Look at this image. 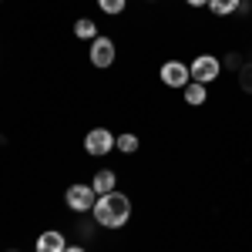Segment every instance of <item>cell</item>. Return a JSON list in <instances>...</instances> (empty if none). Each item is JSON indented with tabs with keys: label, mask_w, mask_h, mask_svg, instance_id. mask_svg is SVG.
I'll list each match as a JSON object with an SVG mask.
<instances>
[{
	"label": "cell",
	"mask_w": 252,
	"mask_h": 252,
	"mask_svg": "<svg viewBox=\"0 0 252 252\" xmlns=\"http://www.w3.org/2000/svg\"><path fill=\"white\" fill-rule=\"evenodd\" d=\"M97 225L104 229H121L128 219H131V198L121 192H111V195H97L94 209H91Z\"/></svg>",
	"instance_id": "1"
},
{
	"label": "cell",
	"mask_w": 252,
	"mask_h": 252,
	"mask_svg": "<svg viewBox=\"0 0 252 252\" xmlns=\"http://www.w3.org/2000/svg\"><path fill=\"white\" fill-rule=\"evenodd\" d=\"M111 148H115V135H111L108 128H91V131L84 135V152L91 158L111 155Z\"/></svg>",
	"instance_id": "2"
},
{
	"label": "cell",
	"mask_w": 252,
	"mask_h": 252,
	"mask_svg": "<svg viewBox=\"0 0 252 252\" xmlns=\"http://www.w3.org/2000/svg\"><path fill=\"white\" fill-rule=\"evenodd\" d=\"M64 202H67V209H71V212L84 215V212H91V209H94L97 195H94L91 185H71V189L64 192Z\"/></svg>",
	"instance_id": "3"
},
{
	"label": "cell",
	"mask_w": 252,
	"mask_h": 252,
	"mask_svg": "<svg viewBox=\"0 0 252 252\" xmlns=\"http://www.w3.org/2000/svg\"><path fill=\"white\" fill-rule=\"evenodd\" d=\"M219 71H222V61L212 58V54H202V58H195L192 64H189V74H192V81H198V84H212V81L219 78Z\"/></svg>",
	"instance_id": "4"
},
{
	"label": "cell",
	"mask_w": 252,
	"mask_h": 252,
	"mask_svg": "<svg viewBox=\"0 0 252 252\" xmlns=\"http://www.w3.org/2000/svg\"><path fill=\"white\" fill-rule=\"evenodd\" d=\"M115 54H118V47H115V40H111V37H101V34H97V37L91 40L88 58H91L94 67H101V71H104V67H111V64H115Z\"/></svg>",
	"instance_id": "5"
},
{
	"label": "cell",
	"mask_w": 252,
	"mask_h": 252,
	"mask_svg": "<svg viewBox=\"0 0 252 252\" xmlns=\"http://www.w3.org/2000/svg\"><path fill=\"white\" fill-rule=\"evenodd\" d=\"M158 78L161 84H168V88H185L192 74H189V64H182V61H165L161 64V71H158Z\"/></svg>",
	"instance_id": "6"
},
{
	"label": "cell",
	"mask_w": 252,
	"mask_h": 252,
	"mask_svg": "<svg viewBox=\"0 0 252 252\" xmlns=\"http://www.w3.org/2000/svg\"><path fill=\"white\" fill-rule=\"evenodd\" d=\"M67 242H64V232L58 229H47V232L37 235V252H64Z\"/></svg>",
	"instance_id": "7"
},
{
	"label": "cell",
	"mask_w": 252,
	"mask_h": 252,
	"mask_svg": "<svg viewBox=\"0 0 252 252\" xmlns=\"http://www.w3.org/2000/svg\"><path fill=\"white\" fill-rule=\"evenodd\" d=\"M91 189H94V195H111V192H118V175L111 172V168H101V172L91 178Z\"/></svg>",
	"instance_id": "8"
},
{
	"label": "cell",
	"mask_w": 252,
	"mask_h": 252,
	"mask_svg": "<svg viewBox=\"0 0 252 252\" xmlns=\"http://www.w3.org/2000/svg\"><path fill=\"white\" fill-rule=\"evenodd\" d=\"M182 94H185V104L198 108V104H205V84H198V81H189V84L182 88Z\"/></svg>",
	"instance_id": "9"
},
{
	"label": "cell",
	"mask_w": 252,
	"mask_h": 252,
	"mask_svg": "<svg viewBox=\"0 0 252 252\" xmlns=\"http://www.w3.org/2000/svg\"><path fill=\"white\" fill-rule=\"evenodd\" d=\"M239 3L242 0H209V10H212L215 17H229V14L239 10Z\"/></svg>",
	"instance_id": "10"
},
{
	"label": "cell",
	"mask_w": 252,
	"mask_h": 252,
	"mask_svg": "<svg viewBox=\"0 0 252 252\" xmlns=\"http://www.w3.org/2000/svg\"><path fill=\"white\" fill-rule=\"evenodd\" d=\"M74 37H81V40H94V37H97L94 20H91V17H81L78 24H74Z\"/></svg>",
	"instance_id": "11"
},
{
	"label": "cell",
	"mask_w": 252,
	"mask_h": 252,
	"mask_svg": "<svg viewBox=\"0 0 252 252\" xmlns=\"http://www.w3.org/2000/svg\"><path fill=\"white\" fill-rule=\"evenodd\" d=\"M115 145H118V152H125V155H135L138 152V138L135 135H118Z\"/></svg>",
	"instance_id": "12"
},
{
	"label": "cell",
	"mask_w": 252,
	"mask_h": 252,
	"mask_svg": "<svg viewBox=\"0 0 252 252\" xmlns=\"http://www.w3.org/2000/svg\"><path fill=\"white\" fill-rule=\"evenodd\" d=\"M97 7L104 10V14H111V17H118L125 7H128V0H97Z\"/></svg>",
	"instance_id": "13"
},
{
	"label": "cell",
	"mask_w": 252,
	"mask_h": 252,
	"mask_svg": "<svg viewBox=\"0 0 252 252\" xmlns=\"http://www.w3.org/2000/svg\"><path fill=\"white\" fill-rule=\"evenodd\" d=\"M239 88H242L246 94H252V61H246L242 71H239Z\"/></svg>",
	"instance_id": "14"
},
{
	"label": "cell",
	"mask_w": 252,
	"mask_h": 252,
	"mask_svg": "<svg viewBox=\"0 0 252 252\" xmlns=\"http://www.w3.org/2000/svg\"><path fill=\"white\" fill-rule=\"evenodd\" d=\"M242 64H246V61L239 58V54H225V67H229V71H235V74H239V71H242Z\"/></svg>",
	"instance_id": "15"
},
{
	"label": "cell",
	"mask_w": 252,
	"mask_h": 252,
	"mask_svg": "<svg viewBox=\"0 0 252 252\" xmlns=\"http://www.w3.org/2000/svg\"><path fill=\"white\" fill-rule=\"evenodd\" d=\"M189 7H209V0H185Z\"/></svg>",
	"instance_id": "16"
},
{
	"label": "cell",
	"mask_w": 252,
	"mask_h": 252,
	"mask_svg": "<svg viewBox=\"0 0 252 252\" xmlns=\"http://www.w3.org/2000/svg\"><path fill=\"white\" fill-rule=\"evenodd\" d=\"M64 252H88V249H84V246H67Z\"/></svg>",
	"instance_id": "17"
},
{
	"label": "cell",
	"mask_w": 252,
	"mask_h": 252,
	"mask_svg": "<svg viewBox=\"0 0 252 252\" xmlns=\"http://www.w3.org/2000/svg\"><path fill=\"white\" fill-rule=\"evenodd\" d=\"M7 252H20V249H7Z\"/></svg>",
	"instance_id": "18"
},
{
	"label": "cell",
	"mask_w": 252,
	"mask_h": 252,
	"mask_svg": "<svg viewBox=\"0 0 252 252\" xmlns=\"http://www.w3.org/2000/svg\"><path fill=\"white\" fill-rule=\"evenodd\" d=\"M0 3H3V0H0Z\"/></svg>",
	"instance_id": "19"
}]
</instances>
